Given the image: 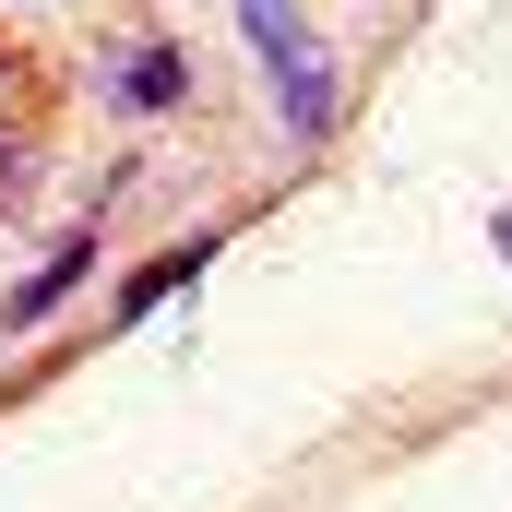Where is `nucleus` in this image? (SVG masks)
Masks as SVG:
<instances>
[{"mask_svg":"<svg viewBox=\"0 0 512 512\" xmlns=\"http://www.w3.org/2000/svg\"><path fill=\"white\" fill-rule=\"evenodd\" d=\"M239 24H251V48H262V84H274L286 131H298V143H322V131H334V60L310 48L298 0H239Z\"/></svg>","mask_w":512,"mask_h":512,"instance_id":"1","label":"nucleus"},{"mask_svg":"<svg viewBox=\"0 0 512 512\" xmlns=\"http://www.w3.org/2000/svg\"><path fill=\"white\" fill-rule=\"evenodd\" d=\"M108 96H120V108H143V120H155V108H179V96H191V48L143 36V48H131L120 72H108Z\"/></svg>","mask_w":512,"mask_h":512,"instance_id":"2","label":"nucleus"},{"mask_svg":"<svg viewBox=\"0 0 512 512\" xmlns=\"http://www.w3.org/2000/svg\"><path fill=\"white\" fill-rule=\"evenodd\" d=\"M84 274H96V227H72V239H60V251L36 262V274H24V286H12V298H0V322H48V310H60V298H72V286H84Z\"/></svg>","mask_w":512,"mask_h":512,"instance_id":"3","label":"nucleus"},{"mask_svg":"<svg viewBox=\"0 0 512 512\" xmlns=\"http://www.w3.org/2000/svg\"><path fill=\"white\" fill-rule=\"evenodd\" d=\"M203 262H215V239H167V251H155V262H143V274H131V286H120V322H143L155 298H179V286H191Z\"/></svg>","mask_w":512,"mask_h":512,"instance_id":"4","label":"nucleus"},{"mask_svg":"<svg viewBox=\"0 0 512 512\" xmlns=\"http://www.w3.org/2000/svg\"><path fill=\"white\" fill-rule=\"evenodd\" d=\"M12 72H24V60H12V48H0V96H12Z\"/></svg>","mask_w":512,"mask_h":512,"instance_id":"5","label":"nucleus"},{"mask_svg":"<svg viewBox=\"0 0 512 512\" xmlns=\"http://www.w3.org/2000/svg\"><path fill=\"white\" fill-rule=\"evenodd\" d=\"M501 251H512V215H501Z\"/></svg>","mask_w":512,"mask_h":512,"instance_id":"6","label":"nucleus"}]
</instances>
